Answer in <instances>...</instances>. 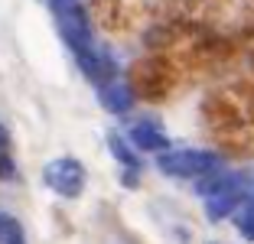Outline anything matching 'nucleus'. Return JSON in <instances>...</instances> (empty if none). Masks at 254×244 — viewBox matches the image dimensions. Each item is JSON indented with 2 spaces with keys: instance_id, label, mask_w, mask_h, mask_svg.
Segmentation results:
<instances>
[{
  "instance_id": "nucleus-1",
  "label": "nucleus",
  "mask_w": 254,
  "mask_h": 244,
  "mask_svg": "<svg viewBox=\"0 0 254 244\" xmlns=\"http://www.w3.org/2000/svg\"><path fill=\"white\" fill-rule=\"evenodd\" d=\"M157 166L166 173V176L195 179L205 170L218 166V153H212V150H163L160 160H157Z\"/></svg>"
},
{
  "instance_id": "nucleus-2",
  "label": "nucleus",
  "mask_w": 254,
  "mask_h": 244,
  "mask_svg": "<svg viewBox=\"0 0 254 244\" xmlns=\"http://www.w3.org/2000/svg\"><path fill=\"white\" fill-rule=\"evenodd\" d=\"M46 183L53 185L59 195L75 199L85 189V166L78 160H56L46 166Z\"/></svg>"
},
{
  "instance_id": "nucleus-3",
  "label": "nucleus",
  "mask_w": 254,
  "mask_h": 244,
  "mask_svg": "<svg viewBox=\"0 0 254 244\" xmlns=\"http://www.w3.org/2000/svg\"><path fill=\"white\" fill-rule=\"evenodd\" d=\"M248 176L245 173H232L222 166H212L202 176H195V192L199 195H215V192H245Z\"/></svg>"
},
{
  "instance_id": "nucleus-4",
  "label": "nucleus",
  "mask_w": 254,
  "mask_h": 244,
  "mask_svg": "<svg viewBox=\"0 0 254 244\" xmlns=\"http://www.w3.org/2000/svg\"><path fill=\"white\" fill-rule=\"evenodd\" d=\"M130 143H134V147H140V150H153V153L170 150V137H166L157 124H150V121L130 127Z\"/></svg>"
},
{
  "instance_id": "nucleus-5",
  "label": "nucleus",
  "mask_w": 254,
  "mask_h": 244,
  "mask_svg": "<svg viewBox=\"0 0 254 244\" xmlns=\"http://www.w3.org/2000/svg\"><path fill=\"white\" fill-rule=\"evenodd\" d=\"M248 192H215V195H205V215L209 222H222L238 208V202L245 199Z\"/></svg>"
},
{
  "instance_id": "nucleus-6",
  "label": "nucleus",
  "mask_w": 254,
  "mask_h": 244,
  "mask_svg": "<svg viewBox=\"0 0 254 244\" xmlns=\"http://www.w3.org/2000/svg\"><path fill=\"white\" fill-rule=\"evenodd\" d=\"M101 101H105L108 111L114 114H127L130 111V104H134V95L127 85H118V81H105L101 85Z\"/></svg>"
},
{
  "instance_id": "nucleus-7",
  "label": "nucleus",
  "mask_w": 254,
  "mask_h": 244,
  "mask_svg": "<svg viewBox=\"0 0 254 244\" xmlns=\"http://www.w3.org/2000/svg\"><path fill=\"white\" fill-rule=\"evenodd\" d=\"M108 147H111L114 160H118L121 166H127L130 173H134V170H140V156H137V150L130 147V140H124V137L111 133V137H108Z\"/></svg>"
},
{
  "instance_id": "nucleus-8",
  "label": "nucleus",
  "mask_w": 254,
  "mask_h": 244,
  "mask_svg": "<svg viewBox=\"0 0 254 244\" xmlns=\"http://www.w3.org/2000/svg\"><path fill=\"white\" fill-rule=\"evenodd\" d=\"M0 244H26L20 222L10 218V215H0Z\"/></svg>"
},
{
  "instance_id": "nucleus-9",
  "label": "nucleus",
  "mask_w": 254,
  "mask_h": 244,
  "mask_svg": "<svg viewBox=\"0 0 254 244\" xmlns=\"http://www.w3.org/2000/svg\"><path fill=\"white\" fill-rule=\"evenodd\" d=\"M238 228H241V235H245V238H251V241H254V222H248V218H238Z\"/></svg>"
},
{
  "instance_id": "nucleus-10",
  "label": "nucleus",
  "mask_w": 254,
  "mask_h": 244,
  "mask_svg": "<svg viewBox=\"0 0 254 244\" xmlns=\"http://www.w3.org/2000/svg\"><path fill=\"white\" fill-rule=\"evenodd\" d=\"M241 218H248V222H254V195L245 202V208H241Z\"/></svg>"
}]
</instances>
